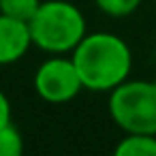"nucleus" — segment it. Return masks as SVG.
Returning <instances> with one entry per match:
<instances>
[{"instance_id":"f257e3e1","label":"nucleus","mask_w":156,"mask_h":156,"mask_svg":"<svg viewBox=\"0 0 156 156\" xmlns=\"http://www.w3.org/2000/svg\"><path fill=\"white\" fill-rule=\"evenodd\" d=\"M71 60L81 77L83 90L90 92H111L133 71L130 47L113 32L86 34L71 51Z\"/></svg>"},{"instance_id":"f03ea898","label":"nucleus","mask_w":156,"mask_h":156,"mask_svg":"<svg viewBox=\"0 0 156 156\" xmlns=\"http://www.w3.org/2000/svg\"><path fill=\"white\" fill-rule=\"evenodd\" d=\"M32 45L45 54H71L88 34V24L81 9L69 0H41L28 22Z\"/></svg>"},{"instance_id":"7ed1b4c3","label":"nucleus","mask_w":156,"mask_h":156,"mask_svg":"<svg viewBox=\"0 0 156 156\" xmlns=\"http://www.w3.org/2000/svg\"><path fill=\"white\" fill-rule=\"evenodd\" d=\"M107 109L122 133L156 135V81L126 79L109 92Z\"/></svg>"},{"instance_id":"20e7f679","label":"nucleus","mask_w":156,"mask_h":156,"mask_svg":"<svg viewBox=\"0 0 156 156\" xmlns=\"http://www.w3.org/2000/svg\"><path fill=\"white\" fill-rule=\"evenodd\" d=\"M32 86L39 98L51 105L69 103L83 90L81 77L71 56L66 58V54H51L47 60H43L34 71Z\"/></svg>"},{"instance_id":"39448f33","label":"nucleus","mask_w":156,"mask_h":156,"mask_svg":"<svg viewBox=\"0 0 156 156\" xmlns=\"http://www.w3.org/2000/svg\"><path fill=\"white\" fill-rule=\"evenodd\" d=\"M32 47L28 22L0 13V66L20 62Z\"/></svg>"},{"instance_id":"423d86ee","label":"nucleus","mask_w":156,"mask_h":156,"mask_svg":"<svg viewBox=\"0 0 156 156\" xmlns=\"http://www.w3.org/2000/svg\"><path fill=\"white\" fill-rule=\"evenodd\" d=\"M113 152L118 156H156V135L124 133Z\"/></svg>"},{"instance_id":"0eeeda50","label":"nucleus","mask_w":156,"mask_h":156,"mask_svg":"<svg viewBox=\"0 0 156 156\" xmlns=\"http://www.w3.org/2000/svg\"><path fill=\"white\" fill-rule=\"evenodd\" d=\"M39 5L41 0H0V13L22 22H30Z\"/></svg>"},{"instance_id":"6e6552de","label":"nucleus","mask_w":156,"mask_h":156,"mask_svg":"<svg viewBox=\"0 0 156 156\" xmlns=\"http://www.w3.org/2000/svg\"><path fill=\"white\" fill-rule=\"evenodd\" d=\"M24 154V137L9 122L0 126V156H22Z\"/></svg>"},{"instance_id":"1a4fd4ad","label":"nucleus","mask_w":156,"mask_h":156,"mask_svg":"<svg viewBox=\"0 0 156 156\" xmlns=\"http://www.w3.org/2000/svg\"><path fill=\"white\" fill-rule=\"evenodd\" d=\"M143 0H94V5L101 13L109 15V17H128L133 15Z\"/></svg>"},{"instance_id":"9d476101","label":"nucleus","mask_w":156,"mask_h":156,"mask_svg":"<svg viewBox=\"0 0 156 156\" xmlns=\"http://www.w3.org/2000/svg\"><path fill=\"white\" fill-rule=\"evenodd\" d=\"M9 122H11V101L2 90H0V126H5Z\"/></svg>"}]
</instances>
